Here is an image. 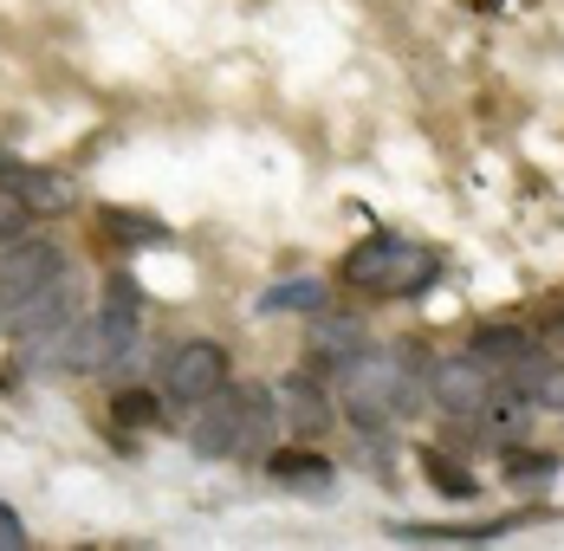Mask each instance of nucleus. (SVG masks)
I'll return each instance as SVG.
<instances>
[{"label":"nucleus","instance_id":"nucleus-3","mask_svg":"<svg viewBox=\"0 0 564 551\" xmlns=\"http://www.w3.org/2000/svg\"><path fill=\"white\" fill-rule=\"evenodd\" d=\"M227 383V350L215 337H188V344H175L170 364H163V396H170L175 409H202L215 389Z\"/></svg>","mask_w":564,"mask_h":551},{"label":"nucleus","instance_id":"nucleus-2","mask_svg":"<svg viewBox=\"0 0 564 551\" xmlns=\"http://www.w3.org/2000/svg\"><path fill=\"white\" fill-rule=\"evenodd\" d=\"M442 273V260L429 253V247H415V240H402V234H370L364 247H350V260H344V279L350 285H364V292H422L429 279Z\"/></svg>","mask_w":564,"mask_h":551},{"label":"nucleus","instance_id":"nucleus-5","mask_svg":"<svg viewBox=\"0 0 564 551\" xmlns=\"http://www.w3.org/2000/svg\"><path fill=\"white\" fill-rule=\"evenodd\" d=\"M78 318H85V312H78V279H72V273H58L53 285H40L26 305H13V312H7L13 337H20L33 357H40V350H46L65 325H78Z\"/></svg>","mask_w":564,"mask_h":551},{"label":"nucleus","instance_id":"nucleus-8","mask_svg":"<svg viewBox=\"0 0 564 551\" xmlns=\"http://www.w3.org/2000/svg\"><path fill=\"white\" fill-rule=\"evenodd\" d=\"M467 357H474L480 370H494V377H512V370H525L532 357H545V344H539V331L487 325V331H474V344H467Z\"/></svg>","mask_w":564,"mask_h":551},{"label":"nucleus","instance_id":"nucleus-1","mask_svg":"<svg viewBox=\"0 0 564 551\" xmlns=\"http://www.w3.org/2000/svg\"><path fill=\"white\" fill-rule=\"evenodd\" d=\"M422 370H415V350H357L350 364L338 370V396H344V415L357 429H383V422H402L422 409Z\"/></svg>","mask_w":564,"mask_h":551},{"label":"nucleus","instance_id":"nucleus-22","mask_svg":"<svg viewBox=\"0 0 564 551\" xmlns=\"http://www.w3.org/2000/svg\"><path fill=\"white\" fill-rule=\"evenodd\" d=\"M26 208H20V202H13V195H7V202H0V247H13V240H26Z\"/></svg>","mask_w":564,"mask_h":551},{"label":"nucleus","instance_id":"nucleus-25","mask_svg":"<svg viewBox=\"0 0 564 551\" xmlns=\"http://www.w3.org/2000/svg\"><path fill=\"white\" fill-rule=\"evenodd\" d=\"M0 318H7V312H0Z\"/></svg>","mask_w":564,"mask_h":551},{"label":"nucleus","instance_id":"nucleus-14","mask_svg":"<svg viewBox=\"0 0 564 551\" xmlns=\"http://www.w3.org/2000/svg\"><path fill=\"white\" fill-rule=\"evenodd\" d=\"M163 402H170V396H156L150 383H123L111 396V422L117 429H130V435H150V429L163 422Z\"/></svg>","mask_w":564,"mask_h":551},{"label":"nucleus","instance_id":"nucleus-6","mask_svg":"<svg viewBox=\"0 0 564 551\" xmlns=\"http://www.w3.org/2000/svg\"><path fill=\"white\" fill-rule=\"evenodd\" d=\"M240 422H247V383H221L188 422V447L202 461H234L240 447Z\"/></svg>","mask_w":564,"mask_h":551},{"label":"nucleus","instance_id":"nucleus-20","mask_svg":"<svg viewBox=\"0 0 564 551\" xmlns=\"http://www.w3.org/2000/svg\"><path fill=\"white\" fill-rule=\"evenodd\" d=\"M525 396H532L545 415H564V364H552V357H545V364H539V377L525 383Z\"/></svg>","mask_w":564,"mask_h":551},{"label":"nucleus","instance_id":"nucleus-10","mask_svg":"<svg viewBox=\"0 0 564 551\" xmlns=\"http://www.w3.org/2000/svg\"><path fill=\"white\" fill-rule=\"evenodd\" d=\"M13 202H20L33 220H40V215H46V220L72 215V208H78V182H72V175H58V169H20Z\"/></svg>","mask_w":564,"mask_h":551},{"label":"nucleus","instance_id":"nucleus-4","mask_svg":"<svg viewBox=\"0 0 564 551\" xmlns=\"http://www.w3.org/2000/svg\"><path fill=\"white\" fill-rule=\"evenodd\" d=\"M58 273H72V267H65V247L46 240V234H26V240L0 247V312L26 305V299H33L40 285H53Z\"/></svg>","mask_w":564,"mask_h":551},{"label":"nucleus","instance_id":"nucleus-24","mask_svg":"<svg viewBox=\"0 0 564 551\" xmlns=\"http://www.w3.org/2000/svg\"><path fill=\"white\" fill-rule=\"evenodd\" d=\"M20 156H13V150H0V195H13V182H20Z\"/></svg>","mask_w":564,"mask_h":551},{"label":"nucleus","instance_id":"nucleus-15","mask_svg":"<svg viewBox=\"0 0 564 551\" xmlns=\"http://www.w3.org/2000/svg\"><path fill=\"white\" fill-rule=\"evenodd\" d=\"M280 409H285V422H292L299 435H325V422H332V402H325V389L305 383V377H292V383H285Z\"/></svg>","mask_w":564,"mask_h":551},{"label":"nucleus","instance_id":"nucleus-23","mask_svg":"<svg viewBox=\"0 0 564 551\" xmlns=\"http://www.w3.org/2000/svg\"><path fill=\"white\" fill-rule=\"evenodd\" d=\"M0 551H26V526L13 506H0Z\"/></svg>","mask_w":564,"mask_h":551},{"label":"nucleus","instance_id":"nucleus-9","mask_svg":"<svg viewBox=\"0 0 564 551\" xmlns=\"http://www.w3.org/2000/svg\"><path fill=\"white\" fill-rule=\"evenodd\" d=\"M357 350H364V325H357V318L312 312V331H305V364H312V370H332V377H338Z\"/></svg>","mask_w":564,"mask_h":551},{"label":"nucleus","instance_id":"nucleus-7","mask_svg":"<svg viewBox=\"0 0 564 551\" xmlns=\"http://www.w3.org/2000/svg\"><path fill=\"white\" fill-rule=\"evenodd\" d=\"M494 383H500V377H494V370H480L467 350L429 370V396H435V409H442L448 422H474V415H480V402L494 396Z\"/></svg>","mask_w":564,"mask_h":551},{"label":"nucleus","instance_id":"nucleus-11","mask_svg":"<svg viewBox=\"0 0 564 551\" xmlns=\"http://www.w3.org/2000/svg\"><path fill=\"white\" fill-rule=\"evenodd\" d=\"M267 474L280 487H299V494H332V480H338V467L325 454H312V447H273L267 454Z\"/></svg>","mask_w":564,"mask_h":551},{"label":"nucleus","instance_id":"nucleus-17","mask_svg":"<svg viewBox=\"0 0 564 551\" xmlns=\"http://www.w3.org/2000/svg\"><path fill=\"white\" fill-rule=\"evenodd\" d=\"M415 461H422V474H429V487H435L442 499H474V494H480V487H474V474H467V467H460L454 454H442V447H422Z\"/></svg>","mask_w":564,"mask_h":551},{"label":"nucleus","instance_id":"nucleus-12","mask_svg":"<svg viewBox=\"0 0 564 551\" xmlns=\"http://www.w3.org/2000/svg\"><path fill=\"white\" fill-rule=\"evenodd\" d=\"M273 435H280V396L260 389V383H247V422H240L234 461H267V454H273Z\"/></svg>","mask_w":564,"mask_h":551},{"label":"nucleus","instance_id":"nucleus-16","mask_svg":"<svg viewBox=\"0 0 564 551\" xmlns=\"http://www.w3.org/2000/svg\"><path fill=\"white\" fill-rule=\"evenodd\" d=\"M260 312H325V279L299 273V279H280V285H267L260 292Z\"/></svg>","mask_w":564,"mask_h":551},{"label":"nucleus","instance_id":"nucleus-21","mask_svg":"<svg viewBox=\"0 0 564 551\" xmlns=\"http://www.w3.org/2000/svg\"><path fill=\"white\" fill-rule=\"evenodd\" d=\"M105 220H111L117 240H130V247H143V240H163V227H156L150 215H117V208H111Z\"/></svg>","mask_w":564,"mask_h":551},{"label":"nucleus","instance_id":"nucleus-13","mask_svg":"<svg viewBox=\"0 0 564 551\" xmlns=\"http://www.w3.org/2000/svg\"><path fill=\"white\" fill-rule=\"evenodd\" d=\"M532 409H539V402H532L519 383H494V396L480 402V415H474V422H480V435H487V441H512V435H525Z\"/></svg>","mask_w":564,"mask_h":551},{"label":"nucleus","instance_id":"nucleus-18","mask_svg":"<svg viewBox=\"0 0 564 551\" xmlns=\"http://www.w3.org/2000/svg\"><path fill=\"white\" fill-rule=\"evenodd\" d=\"M500 532L507 526H467V532L460 526H395L402 545H494Z\"/></svg>","mask_w":564,"mask_h":551},{"label":"nucleus","instance_id":"nucleus-19","mask_svg":"<svg viewBox=\"0 0 564 551\" xmlns=\"http://www.w3.org/2000/svg\"><path fill=\"white\" fill-rule=\"evenodd\" d=\"M552 474H558V461H552V454H525V447H512V454H507V480H512V487H545Z\"/></svg>","mask_w":564,"mask_h":551}]
</instances>
